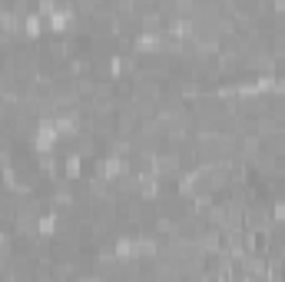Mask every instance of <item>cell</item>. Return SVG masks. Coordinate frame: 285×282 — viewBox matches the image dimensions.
<instances>
[{"instance_id":"cell-1","label":"cell","mask_w":285,"mask_h":282,"mask_svg":"<svg viewBox=\"0 0 285 282\" xmlns=\"http://www.w3.org/2000/svg\"><path fill=\"white\" fill-rule=\"evenodd\" d=\"M27 33H30V37H37V33H40V20H37V14L27 17Z\"/></svg>"}]
</instances>
